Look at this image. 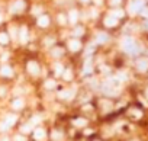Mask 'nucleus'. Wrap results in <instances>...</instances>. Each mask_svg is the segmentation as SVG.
<instances>
[{
	"label": "nucleus",
	"mask_w": 148,
	"mask_h": 141,
	"mask_svg": "<svg viewBox=\"0 0 148 141\" xmlns=\"http://www.w3.org/2000/svg\"><path fill=\"white\" fill-rule=\"evenodd\" d=\"M48 23H49V16H47V15H44V16H41L38 19V25L39 26H47Z\"/></svg>",
	"instance_id": "obj_1"
},
{
	"label": "nucleus",
	"mask_w": 148,
	"mask_h": 141,
	"mask_svg": "<svg viewBox=\"0 0 148 141\" xmlns=\"http://www.w3.org/2000/svg\"><path fill=\"white\" fill-rule=\"evenodd\" d=\"M71 47H73V50H74V51H77V50H80V47H82V45H80V42H79V41H70V48H71Z\"/></svg>",
	"instance_id": "obj_2"
},
{
	"label": "nucleus",
	"mask_w": 148,
	"mask_h": 141,
	"mask_svg": "<svg viewBox=\"0 0 148 141\" xmlns=\"http://www.w3.org/2000/svg\"><path fill=\"white\" fill-rule=\"evenodd\" d=\"M8 41H9V36L6 34H0V42L5 45V44H8Z\"/></svg>",
	"instance_id": "obj_3"
},
{
	"label": "nucleus",
	"mask_w": 148,
	"mask_h": 141,
	"mask_svg": "<svg viewBox=\"0 0 148 141\" xmlns=\"http://www.w3.org/2000/svg\"><path fill=\"white\" fill-rule=\"evenodd\" d=\"M12 106H15V108H21V106H22V99H16V100L12 103Z\"/></svg>",
	"instance_id": "obj_4"
},
{
	"label": "nucleus",
	"mask_w": 148,
	"mask_h": 141,
	"mask_svg": "<svg viewBox=\"0 0 148 141\" xmlns=\"http://www.w3.org/2000/svg\"><path fill=\"white\" fill-rule=\"evenodd\" d=\"M3 21V16H2V13H0V22H2Z\"/></svg>",
	"instance_id": "obj_5"
}]
</instances>
